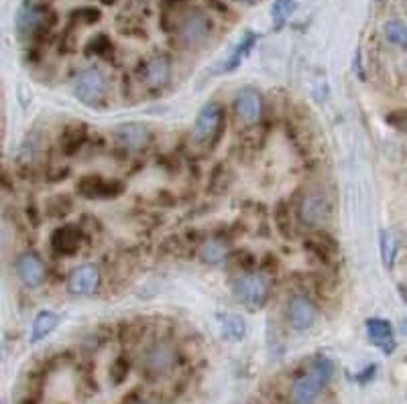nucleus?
<instances>
[{"mask_svg":"<svg viewBox=\"0 0 407 404\" xmlns=\"http://www.w3.org/2000/svg\"><path fill=\"white\" fill-rule=\"evenodd\" d=\"M334 374V362L330 357H318L304 376H299L292 386V404H314L326 388Z\"/></svg>","mask_w":407,"mask_h":404,"instance_id":"1","label":"nucleus"},{"mask_svg":"<svg viewBox=\"0 0 407 404\" xmlns=\"http://www.w3.org/2000/svg\"><path fill=\"white\" fill-rule=\"evenodd\" d=\"M178 364V347L171 341H155L143 356V372L149 378L167 376Z\"/></svg>","mask_w":407,"mask_h":404,"instance_id":"2","label":"nucleus"},{"mask_svg":"<svg viewBox=\"0 0 407 404\" xmlns=\"http://www.w3.org/2000/svg\"><path fill=\"white\" fill-rule=\"evenodd\" d=\"M74 92L76 97L88 104V106H100L106 97L108 92V81L104 78V73L96 69V67H90L86 71H81L80 76L74 81Z\"/></svg>","mask_w":407,"mask_h":404,"instance_id":"3","label":"nucleus"},{"mask_svg":"<svg viewBox=\"0 0 407 404\" xmlns=\"http://www.w3.org/2000/svg\"><path fill=\"white\" fill-rule=\"evenodd\" d=\"M179 41L188 47L202 45L212 31L210 16L202 11H190L185 15H181L179 23H176Z\"/></svg>","mask_w":407,"mask_h":404,"instance_id":"4","label":"nucleus"},{"mask_svg":"<svg viewBox=\"0 0 407 404\" xmlns=\"http://www.w3.org/2000/svg\"><path fill=\"white\" fill-rule=\"evenodd\" d=\"M234 295L253 307L265 305V301L269 299V280L263 275H244L234 280Z\"/></svg>","mask_w":407,"mask_h":404,"instance_id":"5","label":"nucleus"},{"mask_svg":"<svg viewBox=\"0 0 407 404\" xmlns=\"http://www.w3.org/2000/svg\"><path fill=\"white\" fill-rule=\"evenodd\" d=\"M220 129H222V110L218 108V104H206L195 118V138L212 141L220 134Z\"/></svg>","mask_w":407,"mask_h":404,"instance_id":"6","label":"nucleus"},{"mask_svg":"<svg viewBox=\"0 0 407 404\" xmlns=\"http://www.w3.org/2000/svg\"><path fill=\"white\" fill-rule=\"evenodd\" d=\"M287 319L292 323L293 329L297 331H306L316 321V307L304 295H295L292 297L290 305H287Z\"/></svg>","mask_w":407,"mask_h":404,"instance_id":"7","label":"nucleus"},{"mask_svg":"<svg viewBox=\"0 0 407 404\" xmlns=\"http://www.w3.org/2000/svg\"><path fill=\"white\" fill-rule=\"evenodd\" d=\"M98 283H100V273L96 266L81 264L67 278V289L74 295H92L98 289Z\"/></svg>","mask_w":407,"mask_h":404,"instance_id":"8","label":"nucleus"},{"mask_svg":"<svg viewBox=\"0 0 407 404\" xmlns=\"http://www.w3.org/2000/svg\"><path fill=\"white\" fill-rule=\"evenodd\" d=\"M234 112L244 124H255L263 114V100L255 90H243L234 100Z\"/></svg>","mask_w":407,"mask_h":404,"instance_id":"9","label":"nucleus"},{"mask_svg":"<svg viewBox=\"0 0 407 404\" xmlns=\"http://www.w3.org/2000/svg\"><path fill=\"white\" fill-rule=\"evenodd\" d=\"M143 81L147 88L151 90H161L169 83L171 78V64L165 57H151L145 65H143Z\"/></svg>","mask_w":407,"mask_h":404,"instance_id":"10","label":"nucleus"},{"mask_svg":"<svg viewBox=\"0 0 407 404\" xmlns=\"http://www.w3.org/2000/svg\"><path fill=\"white\" fill-rule=\"evenodd\" d=\"M299 218L306 226L314 227L324 224L328 218V201L318 194L306 195L299 206Z\"/></svg>","mask_w":407,"mask_h":404,"instance_id":"11","label":"nucleus"},{"mask_svg":"<svg viewBox=\"0 0 407 404\" xmlns=\"http://www.w3.org/2000/svg\"><path fill=\"white\" fill-rule=\"evenodd\" d=\"M78 191L84 197H114V195L122 194V185L116 183V181H104L102 177L96 175H88L81 181H78Z\"/></svg>","mask_w":407,"mask_h":404,"instance_id":"12","label":"nucleus"},{"mask_svg":"<svg viewBox=\"0 0 407 404\" xmlns=\"http://www.w3.org/2000/svg\"><path fill=\"white\" fill-rule=\"evenodd\" d=\"M16 275L27 287H39L45 280V264L35 254H23L16 260Z\"/></svg>","mask_w":407,"mask_h":404,"instance_id":"13","label":"nucleus"},{"mask_svg":"<svg viewBox=\"0 0 407 404\" xmlns=\"http://www.w3.org/2000/svg\"><path fill=\"white\" fill-rule=\"evenodd\" d=\"M81 234L80 230L76 226H62L57 227L51 236V248L57 252V254H65V256H71L76 254V250L80 248Z\"/></svg>","mask_w":407,"mask_h":404,"instance_id":"14","label":"nucleus"},{"mask_svg":"<svg viewBox=\"0 0 407 404\" xmlns=\"http://www.w3.org/2000/svg\"><path fill=\"white\" fill-rule=\"evenodd\" d=\"M367 333L374 345H379L383 350V354H393L395 350V340H393V327L387 319L381 317H373L367 321Z\"/></svg>","mask_w":407,"mask_h":404,"instance_id":"15","label":"nucleus"},{"mask_svg":"<svg viewBox=\"0 0 407 404\" xmlns=\"http://www.w3.org/2000/svg\"><path fill=\"white\" fill-rule=\"evenodd\" d=\"M114 134H116V138L122 145L129 146L132 150H139V148L147 146L149 138H151L149 129L143 126V124H139V122H127V124H122V126H118V129L114 130Z\"/></svg>","mask_w":407,"mask_h":404,"instance_id":"16","label":"nucleus"},{"mask_svg":"<svg viewBox=\"0 0 407 404\" xmlns=\"http://www.w3.org/2000/svg\"><path fill=\"white\" fill-rule=\"evenodd\" d=\"M57 325H59V315L57 313H53V311L37 313L31 327V343H39L41 340H45Z\"/></svg>","mask_w":407,"mask_h":404,"instance_id":"17","label":"nucleus"},{"mask_svg":"<svg viewBox=\"0 0 407 404\" xmlns=\"http://www.w3.org/2000/svg\"><path fill=\"white\" fill-rule=\"evenodd\" d=\"M86 141V126L84 124H74V126H67V130L62 136V148H64L65 155H76Z\"/></svg>","mask_w":407,"mask_h":404,"instance_id":"18","label":"nucleus"},{"mask_svg":"<svg viewBox=\"0 0 407 404\" xmlns=\"http://www.w3.org/2000/svg\"><path fill=\"white\" fill-rule=\"evenodd\" d=\"M200 259L204 260L206 264H220L222 260L227 259V246L222 240H206L200 248Z\"/></svg>","mask_w":407,"mask_h":404,"instance_id":"19","label":"nucleus"},{"mask_svg":"<svg viewBox=\"0 0 407 404\" xmlns=\"http://www.w3.org/2000/svg\"><path fill=\"white\" fill-rule=\"evenodd\" d=\"M255 43H257V35H255V32H246L243 41L232 51V55H230V59H228L227 65H224V69H227V71L236 69V67L244 61V57L248 55V51L255 47Z\"/></svg>","mask_w":407,"mask_h":404,"instance_id":"20","label":"nucleus"},{"mask_svg":"<svg viewBox=\"0 0 407 404\" xmlns=\"http://www.w3.org/2000/svg\"><path fill=\"white\" fill-rule=\"evenodd\" d=\"M246 333V325L239 315H227L222 319V335L228 341H241Z\"/></svg>","mask_w":407,"mask_h":404,"instance_id":"21","label":"nucleus"},{"mask_svg":"<svg viewBox=\"0 0 407 404\" xmlns=\"http://www.w3.org/2000/svg\"><path fill=\"white\" fill-rule=\"evenodd\" d=\"M383 31H385L387 41L393 43V45H399V47H406L407 45V25L403 20H399V18L387 20Z\"/></svg>","mask_w":407,"mask_h":404,"instance_id":"22","label":"nucleus"},{"mask_svg":"<svg viewBox=\"0 0 407 404\" xmlns=\"http://www.w3.org/2000/svg\"><path fill=\"white\" fill-rule=\"evenodd\" d=\"M293 13H295V0H275L271 6V18L275 29H281L292 18Z\"/></svg>","mask_w":407,"mask_h":404,"instance_id":"23","label":"nucleus"},{"mask_svg":"<svg viewBox=\"0 0 407 404\" xmlns=\"http://www.w3.org/2000/svg\"><path fill=\"white\" fill-rule=\"evenodd\" d=\"M381 256H383L385 268H393L395 256H397V238H395V234H391V232L381 234Z\"/></svg>","mask_w":407,"mask_h":404,"instance_id":"24","label":"nucleus"},{"mask_svg":"<svg viewBox=\"0 0 407 404\" xmlns=\"http://www.w3.org/2000/svg\"><path fill=\"white\" fill-rule=\"evenodd\" d=\"M306 248L324 260L328 259V254L336 252V244L330 240V236H314L306 242Z\"/></svg>","mask_w":407,"mask_h":404,"instance_id":"25","label":"nucleus"},{"mask_svg":"<svg viewBox=\"0 0 407 404\" xmlns=\"http://www.w3.org/2000/svg\"><path fill=\"white\" fill-rule=\"evenodd\" d=\"M130 372V362L125 356H118L113 362V366H110V380H113L114 386H118V384H122L127 378H129Z\"/></svg>","mask_w":407,"mask_h":404,"instance_id":"26","label":"nucleus"},{"mask_svg":"<svg viewBox=\"0 0 407 404\" xmlns=\"http://www.w3.org/2000/svg\"><path fill=\"white\" fill-rule=\"evenodd\" d=\"M275 224L277 230L285 236V238H292L293 227H292V213L287 210L285 203H279L275 210Z\"/></svg>","mask_w":407,"mask_h":404,"instance_id":"27","label":"nucleus"},{"mask_svg":"<svg viewBox=\"0 0 407 404\" xmlns=\"http://www.w3.org/2000/svg\"><path fill=\"white\" fill-rule=\"evenodd\" d=\"M69 18H71V20H78L81 25H94V23H98V20L102 18V13L98 11L96 6H81V8L71 11Z\"/></svg>","mask_w":407,"mask_h":404,"instance_id":"28","label":"nucleus"},{"mask_svg":"<svg viewBox=\"0 0 407 404\" xmlns=\"http://www.w3.org/2000/svg\"><path fill=\"white\" fill-rule=\"evenodd\" d=\"M113 49V43H110V39H108V35H96L94 39H90V43H88V47H86V55H106L108 51Z\"/></svg>","mask_w":407,"mask_h":404,"instance_id":"29","label":"nucleus"},{"mask_svg":"<svg viewBox=\"0 0 407 404\" xmlns=\"http://www.w3.org/2000/svg\"><path fill=\"white\" fill-rule=\"evenodd\" d=\"M227 173H230L224 165H220V167H216L214 169V173H212V181H210V187L214 191H222V189H227Z\"/></svg>","mask_w":407,"mask_h":404,"instance_id":"30","label":"nucleus"},{"mask_svg":"<svg viewBox=\"0 0 407 404\" xmlns=\"http://www.w3.org/2000/svg\"><path fill=\"white\" fill-rule=\"evenodd\" d=\"M374 374H377V366H374V364L373 366H367V368H365V370L357 376V382L358 384H367V382H371V380H373Z\"/></svg>","mask_w":407,"mask_h":404,"instance_id":"31","label":"nucleus"},{"mask_svg":"<svg viewBox=\"0 0 407 404\" xmlns=\"http://www.w3.org/2000/svg\"><path fill=\"white\" fill-rule=\"evenodd\" d=\"M188 0H161V6L165 13H173V11H179L181 6H185Z\"/></svg>","mask_w":407,"mask_h":404,"instance_id":"32","label":"nucleus"},{"mask_svg":"<svg viewBox=\"0 0 407 404\" xmlns=\"http://www.w3.org/2000/svg\"><path fill=\"white\" fill-rule=\"evenodd\" d=\"M208 4H212V6H216L218 8V13H228V8L220 2V0H208Z\"/></svg>","mask_w":407,"mask_h":404,"instance_id":"33","label":"nucleus"},{"mask_svg":"<svg viewBox=\"0 0 407 404\" xmlns=\"http://www.w3.org/2000/svg\"><path fill=\"white\" fill-rule=\"evenodd\" d=\"M130 404H159L157 400H134V403Z\"/></svg>","mask_w":407,"mask_h":404,"instance_id":"34","label":"nucleus"},{"mask_svg":"<svg viewBox=\"0 0 407 404\" xmlns=\"http://www.w3.org/2000/svg\"><path fill=\"white\" fill-rule=\"evenodd\" d=\"M100 2H102L104 6H113V4H114V2H116V0H100Z\"/></svg>","mask_w":407,"mask_h":404,"instance_id":"35","label":"nucleus"},{"mask_svg":"<svg viewBox=\"0 0 407 404\" xmlns=\"http://www.w3.org/2000/svg\"><path fill=\"white\" fill-rule=\"evenodd\" d=\"M234 2H241V4H251V2H255V0H234Z\"/></svg>","mask_w":407,"mask_h":404,"instance_id":"36","label":"nucleus"},{"mask_svg":"<svg viewBox=\"0 0 407 404\" xmlns=\"http://www.w3.org/2000/svg\"><path fill=\"white\" fill-rule=\"evenodd\" d=\"M401 331H403V333L407 335V321H403V323H401Z\"/></svg>","mask_w":407,"mask_h":404,"instance_id":"37","label":"nucleus"},{"mask_svg":"<svg viewBox=\"0 0 407 404\" xmlns=\"http://www.w3.org/2000/svg\"><path fill=\"white\" fill-rule=\"evenodd\" d=\"M374 2H381V0H374Z\"/></svg>","mask_w":407,"mask_h":404,"instance_id":"38","label":"nucleus"}]
</instances>
